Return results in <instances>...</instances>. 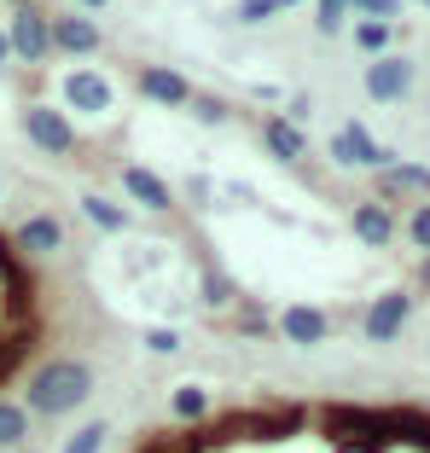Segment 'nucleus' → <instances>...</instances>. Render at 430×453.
<instances>
[{
    "instance_id": "obj_1",
    "label": "nucleus",
    "mask_w": 430,
    "mask_h": 453,
    "mask_svg": "<svg viewBox=\"0 0 430 453\" xmlns=\"http://www.w3.org/2000/svg\"><path fill=\"white\" fill-rule=\"evenodd\" d=\"M94 395V372L81 366V360H53L47 372H35V384H29V407L35 413H70V407H81V401Z\"/></svg>"
},
{
    "instance_id": "obj_2",
    "label": "nucleus",
    "mask_w": 430,
    "mask_h": 453,
    "mask_svg": "<svg viewBox=\"0 0 430 453\" xmlns=\"http://www.w3.org/2000/svg\"><path fill=\"white\" fill-rule=\"evenodd\" d=\"M6 47H12V53H24V58H41L47 47H53V29H47V18H41L35 0H29V6H18L12 29H6Z\"/></svg>"
},
{
    "instance_id": "obj_3",
    "label": "nucleus",
    "mask_w": 430,
    "mask_h": 453,
    "mask_svg": "<svg viewBox=\"0 0 430 453\" xmlns=\"http://www.w3.org/2000/svg\"><path fill=\"white\" fill-rule=\"evenodd\" d=\"M407 314H413V291H384L372 308H366V337L390 343V337L407 326Z\"/></svg>"
},
{
    "instance_id": "obj_4",
    "label": "nucleus",
    "mask_w": 430,
    "mask_h": 453,
    "mask_svg": "<svg viewBox=\"0 0 430 453\" xmlns=\"http://www.w3.org/2000/svg\"><path fill=\"white\" fill-rule=\"evenodd\" d=\"M407 81H413V65H407V58H378V65L366 70V94L372 99H402Z\"/></svg>"
},
{
    "instance_id": "obj_5",
    "label": "nucleus",
    "mask_w": 430,
    "mask_h": 453,
    "mask_svg": "<svg viewBox=\"0 0 430 453\" xmlns=\"http://www.w3.org/2000/svg\"><path fill=\"white\" fill-rule=\"evenodd\" d=\"M332 157L337 163H366V169H378V163H390V151H378L372 140H366V128H355V122H349V128L332 140Z\"/></svg>"
},
{
    "instance_id": "obj_6",
    "label": "nucleus",
    "mask_w": 430,
    "mask_h": 453,
    "mask_svg": "<svg viewBox=\"0 0 430 453\" xmlns=\"http://www.w3.org/2000/svg\"><path fill=\"white\" fill-rule=\"evenodd\" d=\"M280 332L291 337V343H320V337L332 332V320H326L320 308H285V320H280Z\"/></svg>"
},
{
    "instance_id": "obj_7",
    "label": "nucleus",
    "mask_w": 430,
    "mask_h": 453,
    "mask_svg": "<svg viewBox=\"0 0 430 453\" xmlns=\"http://www.w3.org/2000/svg\"><path fill=\"white\" fill-rule=\"evenodd\" d=\"M29 134H35L41 146H53V151H70V146H76V128H70L58 111H29Z\"/></svg>"
},
{
    "instance_id": "obj_8",
    "label": "nucleus",
    "mask_w": 430,
    "mask_h": 453,
    "mask_svg": "<svg viewBox=\"0 0 430 453\" xmlns=\"http://www.w3.org/2000/svg\"><path fill=\"white\" fill-rule=\"evenodd\" d=\"M355 233H361L366 244H390V233H395V215L384 210V203H361V210H355Z\"/></svg>"
},
{
    "instance_id": "obj_9",
    "label": "nucleus",
    "mask_w": 430,
    "mask_h": 453,
    "mask_svg": "<svg viewBox=\"0 0 430 453\" xmlns=\"http://www.w3.org/2000/svg\"><path fill=\"white\" fill-rule=\"evenodd\" d=\"M140 88H146L151 99H163V105H187V81L175 76V70H146V76H140Z\"/></svg>"
},
{
    "instance_id": "obj_10",
    "label": "nucleus",
    "mask_w": 430,
    "mask_h": 453,
    "mask_svg": "<svg viewBox=\"0 0 430 453\" xmlns=\"http://www.w3.org/2000/svg\"><path fill=\"white\" fill-rule=\"evenodd\" d=\"M47 29H53V41L58 47H70V53H88L94 47V24H81V18H47Z\"/></svg>"
},
{
    "instance_id": "obj_11",
    "label": "nucleus",
    "mask_w": 430,
    "mask_h": 453,
    "mask_svg": "<svg viewBox=\"0 0 430 453\" xmlns=\"http://www.w3.org/2000/svg\"><path fill=\"white\" fill-rule=\"evenodd\" d=\"M407 192H430V169L402 163L395 174H384V198H407Z\"/></svg>"
},
{
    "instance_id": "obj_12",
    "label": "nucleus",
    "mask_w": 430,
    "mask_h": 453,
    "mask_svg": "<svg viewBox=\"0 0 430 453\" xmlns=\"http://www.w3.org/2000/svg\"><path fill=\"white\" fill-rule=\"evenodd\" d=\"M24 436H29V418H24V407H12V401H0V441H6V448H18Z\"/></svg>"
},
{
    "instance_id": "obj_13",
    "label": "nucleus",
    "mask_w": 430,
    "mask_h": 453,
    "mask_svg": "<svg viewBox=\"0 0 430 453\" xmlns=\"http://www.w3.org/2000/svg\"><path fill=\"white\" fill-rule=\"evenodd\" d=\"M128 192H134V198H146V203H157V210H169V192H163L146 169H134V174H128Z\"/></svg>"
},
{
    "instance_id": "obj_14",
    "label": "nucleus",
    "mask_w": 430,
    "mask_h": 453,
    "mask_svg": "<svg viewBox=\"0 0 430 453\" xmlns=\"http://www.w3.org/2000/svg\"><path fill=\"white\" fill-rule=\"evenodd\" d=\"M390 35H395V29H390V24H378V18H366V24L355 29V41H361L366 53H384V47H390Z\"/></svg>"
},
{
    "instance_id": "obj_15",
    "label": "nucleus",
    "mask_w": 430,
    "mask_h": 453,
    "mask_svg": "<svg viewBox=\"0 0 430 453\" xmlns=\"http://www.w3.org/2000/svg\"><path fill=\"white\" fill-rule=\"evenodd\" d=\"M268 140H273V151H280V157H296V151H303V134H296L291 122H273Z\"/></svg>"
},
{
    "instance_id": "obj_16",
    "label": "nucleus",
    "mask_w": 430,
    "mask_h": 453,
    "mask_svg": "<svg viewBox=\"0 0 430 453\" xmlns=\"http://www.w3.org/2000/svg\"><path fill=\"white\" fill-rule=\"evenodd\" d=\"M99 448H105V425L94 418V425H81V430H76V441H70L65 453H99Z\"/></svg>"
},
{
    "instance_id": "obj_17",
    "label": "nucleus",
    "mask_w": 430,
    "mask_h": 453,
    "mask_svg": "<svg viewBox=\"0 0 430 453\" xmlns=\"http://www.w3.org/2000/svg\"><path fill=\"white\" fill-rule=\"evenodd\" d=\"M407 239H413L418 250H430V203H418V210L407 215Z\"/></svg>"
},
{
    "instance_id": "obj_18",
    "label": "nucleus",
    "mask_w": 430,
    "mask_h": 453,
    "mask_svg": "<svg viewBox=\"0 0 430 453\" xmlns=\"http://www.w3.org/2000/svg\"><path fill=\"white\" fill-rule=\"evenodd\" d=\"M175 413L180 418H198L203 413V389H180V395H175Z\"/></svg>"
},
{
    "instance_id": "obj_19",
    "label": "nucleus",
    "mask_w": 430,
    "mask_h": 453,
    "mask_svg": "<svg viewBox=\"0 0 430 453\" xmlns=\"http://www.w3.org/2000/svg\"><path fill=\"white\" fill-rule=\"evenodd\" d=\"M343 6H349V0H320V29H337V18H343Z\"/></svg>"
},
{
    "instance_id": "obj_20",
    "label": "nucleus",
    "mask_w": 430,
    "mask_h": 453,
    "mask_svg": "<svg viewBox=\"0 0 430 453\" xmlns=\"http://www.w3.org/2000/svg\"><path fill=\"white\" fill-rule=\"evenodd\" d=\"M355 6H366L378 24H390V18H395V0H355Z\"/></svg>"
},
{
    "instance_id": "obj_21",
    "label": "nucleus",
    "mask_w": 430,
    "mask_h": 453,
    "mask_svg": "<svg viewBox=\"0 0 430 453\" xmlns=\"http://www.w3.org/2000/svg\"><path fill=\"white\" fill-rule=\"evenodd\" d=\"M88 215H94V221H99V226H117V221H122V215H117V210H111V203H99V198H88Z\"/></svg>"
},
{
    "instance_id": "obj_22",
    "label": "nucleus",
    "mask_w": 430,
    "mask_h": 453,
    "mask_svg": "<svg viewBox=\"0 0 430 453\" xmlns=\"http://www.w3.org/2000/svg\"><path fill=\"white\" fill-rule=\"evenodd\" d=\"M6 53H12V47H6V35H0V65H6Z\"/></svg>"
},
{
    "instance_id": "obj_23",
    "label": "nucleus",
    "mask_w": 430,
    "mask_h": 453,
    "mask_svg": "<svg viewBox=\"0 0 430 453\" xmlns=\"http://www.w3.org/2000/svg\"><path fill=\"white\" fill-rule=\"evenodd\" d=\"M81 6H99V0H81Z\"/></svg>"
},
{
    "instance_id": "obj_24",
    "label": "nucleus",
    "mask_w": 430,
    "mask_h": 453,
    "mask_svg": "<svg viewBox=\"0 0 430 453\" xmlns=\"http://www.w3.org/2000/svg\"><path fill=\"white\" fill-rule=\"evenodd\" d=\"M18 6H29V0H18Z\"/></svg>"
},
{
    "instance_id": "obj_25",
    "label": "nucleus",
    "mask_w": 430,
    "mask_h": 453,
    "mask_svg": "<svg viewBox=\"0 0 430 453\" xmlns=\"http://www.w3.org/2000/svg\"><path fill=\"white\" fill-rule=\"evenodd\" d=\"M425 6H430V0H425Z\"/></svg>"
}]
</instances>
